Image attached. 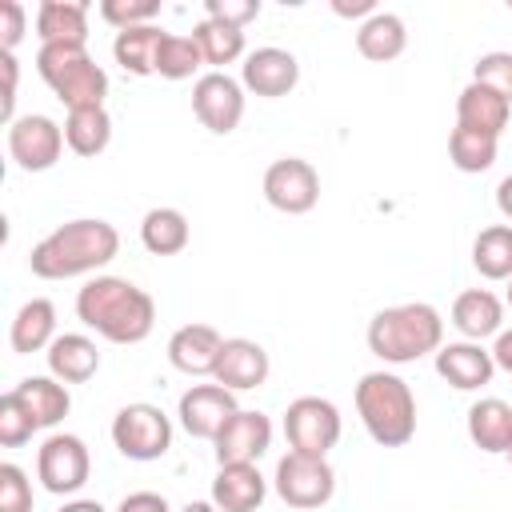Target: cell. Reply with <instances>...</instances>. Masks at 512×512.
I'll list each match as a JSON object with an SVG mask.
<instances>
[{"instance_id":"cell-1","label":"cell","mask_w":512,"mask_h":512,"mask_svg":"<svg viewBox=\"0 0 512 512\" xmlns=\"http://www.w3.org/2000/svg\"><path fill=\"white\" fill-rule=\"evenodd\" d=\"M76 316L108 344H140L156 328V300L124 276H92L76 292Z\"/></svg>"},{"instance_id":"cell-2","label":"cell","mask_w":512,"mask_h":512,"mask_svg":"<svg viewBox=\"0 0 512 512\" xmlns=\"http://www.w3.org/2000/svg\"><path fill=\"white\" fill-rule=\"evenodd\" d=\"M120 252V232L100 216H80L60 228H52L40 244L28 252V268L40 280H72L100 272Z\"/></svg>"},{"instance_id":"cell-3","label":"cell","mask_w":512,"mask_h":512,"mask_svg":"<svg viewBox=\"0 0 512 512\" xmlns=\"http://www.w3.org/2000/svg\"><path fill=\"white\" fill-rule=\"evenodd\" d=\"M440 344H444V316L424 300L380 308L368 320V352L380 356L384 364H416L420 356H436Z\"/></svg>"},{"instance_id":"cell-4","label":"cell","mask_w":512,"mask_h":512,"mask_svg":"<svg viewBox=\"0 0 512 512\" xmlns=\"http://www.w3.org/2000/svg\"><path fill=\"white\" fill-rule=\"evenodd\" d=\"M356 412L380 448H400L416 436V396L396 372H364L356 384Z\"/></svg>"},{"instance_id":"cell-5","label":"cell","mask_w":512,"mask_h":512,"mask_svg":"<svg viewBox=\"0 0 512 512\" xmlns=\"http://www.w3.org/2000/svg\"><path fill=\"white\" fill-rule=\"evenodd\" d=\"M36 72H40V80L56 92V100L68 112H76V108H104L108 72L88 56L84 44H44L36 52Z\"/></svg>"},{"instance_id":"cell-6","label":"cell","mask_w":512,"mask_h":512,"mask_svg":"<svg viewBox=\"0 0 512 512\" xmlns=\"http://www.w3.org/2000/svg\"><path fill=\"white\" fill-rule=\"evenodd\" d=\"M272 488L288 508H324L336 492V472L328 456H308V452H284L272 472Z\"/></svg>"},{"instance_id":"cell-7","label":"cell","mask_w":512,"mask_h":512,"mask_svg":"<svg viewBox=\"0 0 512 512\" xmlns=\"http://www.w3.org/2000/svg\"><path fill=\"white\" fill-rule=\"evenodd\" d=\"M112 444L128 460H140V464L160 460L172 448V420L156 404H148V400L124 404L112 416Z\"/></svg>"},{"instance_id":"cell-8","label":"cell","mask_w":512,"mask_h":512,"mask_svg":"<svg viewBox=\"0 0 512 512\" xmlns=\"http://www.w3.org/2000/svg\"><path fill=\"white\" fill-rule=\"evenodd\" d=\"M344 420L340 408L324 396H296L284 408V436L292 452H308V456H328L340 444Z\"/></svg>"},{"instance_id":"cell-9","label":"cell","mask_w":512,"mask_h":512,"mask_svg":"<svg viewBox=\"0 0 512 512\" xmlns=\"http://www.w3.org/2000/svg\"><path fill=\"white\" fill-rule=\"evenodd\" d=\"M92 476V456L88 444L72 432H52L36 448V480L52 496H76Z\"/></svg>"},{"instance_id":"cell-10","label":"cell","mask_w":512,"mask_h":512,"mask_svg":"<svg viewBox=\"0 0 512 512\" xmlns=\"http://www.w3.org/2000/svg\"><path fill=\"white\" fill-rule=\"evenodd\" d=\"M64 144V128L44 112H28L8 124V156L20 172H48L60 160Z\"/></svg>"},{"instance_id":"cell-11","label":"cell","mask_w":512,"mask_h":512,"mask_svg":"<svg viewBox=\"0 0 512 512\" xmlns=\"http://www.w3.org/2000/svg\"><path fill=\"white\" fill-rule=\"evenodd\" d=\"M264 200L284 216H304L320 204V172L300 156H280L264 172Z\"/></svg>"},{"instance_id":"cell-12","label":"cell","mask_w":512,"mask_h":512,"mask_svg":"<svg viewBox=\"0 0 512 512\" xmlns=\"http://www.w3.org/2000/svg\"><path fill=\"white\" fill-rule=\"evenodd\" d=\"M192 112L216 136L236 132L240 120H244V84L236 76H228V72L196 76V84H192Z\"/></svg>"},{"instance_id":"cell-13","label":"cell","mask_w":512,"mask_h":512,"mask_svg":"<svg viewBox=\"0 0 512 512\" xmlns=\"http://www.w3.org/2000/svg\"><path fill=\"white\" fill-rule=\"evenodd\" d=\"M240 412L236 404V392H228L224 384H192L180 404H176V416H180V428L196 440H216L220 428Z\"/></svg>"},{"instance_id":"cell-14","label":"cell","mask_w":512,"mask_h":512,"mask_svg":"<svg viewBox=\"0 0 512 512\" xmlns=\"http://www.w3.org/2000/svg\"><path fill=\"white\" fill-rule=\"evenodd\" d=\"M240 84L252 92V96H264V100H280L288 96L296 84H300V60L288 52V48H276V44H264V48H252L240 64Z\"/></svg>"},{"instance_id":"cell-15","label":"cell","mask_w":512,"mask_h":512,"mask_svg":"<svg viewBox=\"0 0 512 512\" xmlns=\"http://www.w3.org/2000/svg\"><path fill=\"white\" fill-rule=\"evenodd\" d=\"M272 448V420L256 408H240L212 440L216 464H256Z\"/></svg>"},{"instance_id":"cell-16","label":"cell","mask_w":512,"mask_h":512,"mask_svg":"<svg viewBox=\"0 0 512 512\" xmlns=\"http://www.w3.org/2000/svg\"><path fill=\"white\" fill-rule=\"evenodd\" d=\"M268 372H272V360H268L264 344H256L248 336H232L220 348L212 380L224 384L228 392H252V388H260L268 380Z\"/></svg>"},{"instance_id":"cell-17","label":"cell","mask_w":512,"mask_h":512,"mask_svg":"<svg viewBox=\"0 0 512 512\" xmlns=\"http://www.w3.org/2000/svg\"><path fill=\"white\" fill-rule=\"evenodd\" d=\"M436 376L448 380L456 392H476V388L492 384L496 364H492V352L484 344L452 340V344H440V352H436Z\"/></svg>"},{"instance_id":"cell-18","label":"cell","mask_w":512,"mask_h":512,"mask_svg":"<svg viewBox=\"0 0 512 512\" xmlns=\"http://www.w3.org/2000/svg\"><path fill=\"white\" fill-rule=\"evenodd\" d=\"M224 336L212 324H184L168 336V364L184 376H212Z\"/></svg>"},{"instance_id":"cell-19","label":"cell","mask_w":512,"mask_h":512,"mask_svg":"<svg viewBox=\"0 0 512 512\" xmlns=\"http://www.w3.org/2000/svg\"><path fill=\"white\" fill-rule=\"evenodd\" d=\"M508 120H512V100H504L500 92H492L476 80H468L460 88V96H456V124L460 128H472V132H484V136L500 140Z\"/></svg>"},{"instance_id":"cell-20","label":"cell","mask_w":512,"mask_h":512,"mask_svg":"<svg viewBox=\"0 0 512 512\" xmlns=\"http://www.w3.org/2000/svg\"><path fill=\"white\" fill-rule=\"evenodd\" d=\"M268 496V480L256 464H220L212 480V504L220 512H256Z\"/></svg>"},{"instance_id":"cell-21","label":"cell","mask_w":512,"mask_h":512,"mask_svg":"<svg viewBox=\"0 0 512 512\" xmlns=\"http://www.w3.org/2000/svg\"><path fill=\"white\" fill-rule=\"evenodd\" d=\"M452 328L464 340H488L504 328V300L488 288H468L452 300Z\"/></svg>"},{"instance_id":"cell-22","label":"cell","mask_w":512,"mask_h":512,"mask_svg":"<svg viewBox=\"0 0 512 512\" xmlns=\"http://www.w3.org/2000/svg\"><path fill=\"white\" fill-rule=\"evenodd\" d=\"M56 304L48 296H32L16 308L12 328H8V344L16 356H32V352H48V344L56 340Z\"/></svg>"},{"instance_id":"cell-23","label":"cell","mask_w":512,"mask_h":512,"mask_svg":"<svg viewBox=\"0 0 512 512\" xmlns=\"http://www.w3.org/2000/svg\"><path fill=\"white\" fill-rule=\"evenodd\" d=\"M44 356H48V376H56L60 384H84L100 372L96 340L84 332H60Z\"/></svg>"},{"instance_id":"cell-24","label":"cell","mask_w":512,"mask_h":512,"mask_svg":"<svg viewBox=\"0 0 512 512\" xmlns=\"http://www.w3.org/2000/svg\"><path fill=\"white\" fill-rule=\"evenodd\" d=\"M468 440L488 456H508L512 448V404L484 396L468 408Z\"/></svg>"},{"instance_id":"cell-25","label":"cell","mask_w":512,"mask_h":512,"mask_svg":"<svg viewBox=\"0 0 512 512\" xmlns=\"http://www.w3.org/2000/svg\"><path fill=\"white\" fill-rule=\"evenodd\" d=\"M36 36L44 44H88V4L84 0H44L36 8Z\"/></svg>"},{"instance_id":"cell-26","label":"cell","mask_w":512,"mask_h":512,"mask_svg":"<svg viewBox=\"0 0 512 512\" xmlns=\"http://www.w3.org/2000/svg\"><path fill=\"white\" fill-rule=\"evenodd\" d=\"M404 48H408V28H404V20L396 12H376V16L360 20V28H356V52L364 60L384 64V60H396Z\"/></svg>"},{"instance_id":"cell-27","label":"cell","mask_w":512,"mask_h":512,"mask_svg":"<svg viewBox=\"0 0 512 512\" xmlns=\"http://www.w3.org/2000/svg\"><path fill=\"white\" fill-rule=\"evenodd\" d=\"M16 396L24 400V408L32 412L36 428H56L68 408H72V396H68V384H60L56 376H24L16 384Z\"/></svg>"},{"instance_id":"cell-28","label":"cell","mask_w":512,"mask_h":512,"mask_svg":"<svg viewBox=\"0 0 512 512\" xmlns=\"http://www.w3.org/2000/svg\"><path fill=\"white\" fill-rule=\"evenodd\" d=\"M192 240V228H188V216L180 208H148L144 220H140V244L152 252V256H176L184 252Z\"/></svg>"},{"instance_id":"cell-29","label":"cell","mask_w":512,"mask_h":512,"mask_svg":"<svg viewBox=\"0 0 512 512\" xmlns=\"http://www.w3.org/2000/svg\"><path fill=\"white\" fill-rule=\"evenodd\" d=\"M164 28L156 24H140V28H124L112 40V56L128 76H156V52H160Z\"/></svg>"},{"instance_id":"cell-30","label":"cell","mask_w":512,"mask_h":512,"mask_svg":"<svg viewBox=\"0 0 512 512\" xmlns=\"http://www.w3.org/2000/svg\"><path fill=\"white\" fill-rule=\"evenodd\" d=\"M64 140L76 156H100L112 144V116L108 108H76L64 116Z\"/></svg>"},{"instance_id":"cell-31","label":"cell","mask_w":512,"mask_h":512,"mask_svg":"<svg viewBox=\"0 0 512 512\" xmlns=\"http://www.w3.org/2000/svg\"><path fill=\"white\" fill-rule=\"evenodd\" d=\"M472 264L484 280H512V224H488L472 240Z\"/></svg>"},{"instance_id":"cell-32","label":"cell","mask_w":512,"mask_h":512,"mask_svg":"<svg viewBox=\"0 0 512 512\" xmlns=\"http://www.w3.org/2000/svg\"><path fill=\"white\" fill-rule=\"evenodd\" d=\"M192 40L200 44L204 52V64H212V72H224V64H236L244 60V28H232V24H220V20H200L192 28Z\"/></svg>"},{"instance_id":"cell-33","label":"cell","mask_w":512,"mask_h":512,"mask_svg":"<svg viewBox=\"0 0 512 512\" xmlns=\"http://www.w3.org/2000/svg\"><path fill=\"white\" fill-rule=\"evenodd\" d=\"M496 152H500V140L496 136H484V132L460 128V124L448 136V160L460 172H488L496 164Z\"/></svg>"},{"instance_id":"cell-34","label":"cell","mask_w":512,"mask_h":512,"mask_svg":"<svg viewBox=\"0 0 512 512\" xmlns=\"http://www.w3.org/2000/svg\"><path fill=\"white\" fill-rule=\"evenodd\" d=\"M204 68V52L192 36H180V32H164L160 40V52H156V76L164 80H188Z\"/></svg>"},{"instance_id":"cell-35","label":"cell","mask_w":512,"mask_h":512,"mask_svg":"<svg viewBox=\"0 0 512 512\" xmlns=\"http://www.w3.org/2000/svg\"><path fill=\"white\" fill-rule=\"evenodd\" d=\"M32 432H40L36 420H32V412L24 408V400L16 396V388H8L0 396V444L4 448H24L32 440Z\"/></svg>"},{"instance_id":"cell-36","label":"cell","mask_w":512,"mask_h":512,"mask_svg":"<svg viewBox=\"0 0 512 512\" xmlns=\"http://www.w3.org/2000/svg\"><path fill=\"white\" fill-rule=\"evenodd\" d=\"M472 80L484 84V88H492V92H500L504 100H512V52L496 48V52L476 56V64H472Z\"/></svg>"},{"instance_id":"cell-37","label":"cell","mask_w":512,"mask_h":512,"mask_svg":"<svg viewBox=\"0 0 512 512\" xmlns=\"http://www.w3.org/2000/svg\"><path fill=\"white\" fill-rule=\"evenodd\" d=\"M100 16L124 32V28H140V24H152L160 16V4L156 0H104L100 4Z\"/></svg>"},{"instance_id":"cell-38","label":"cell","mask_w":512,"mask_h":512,"mask_svg":"<svg viewBox=\"0 0 512 512\" xmlns=\"http://www.w3.org/2000/svg\"><path fill=\"white\" fill-rule=\"evenodd\" d=\"M0 512H32V480L20 464H0Z\"/></svg>"},{"instance_id":"cell-39","label":"cell","mask_w":512,"mask_h":512,"mask_svg":"<svg viewBox=\"0 0 512 512\" xmlns=\"http://www.w3.org/2000/svg\"><path fill=\"white\" fill-rule=\"evenodd\" d=\"M204 16L220 20V24H232V28H248L260 16V0H208Z\"/></svg>"},{"instance_id":"cell-40","label":"cell","mask_w":512,"mask_h":512,"mask_svg":"<svg viewBox=\"0 0 512 512\" xmlns=\"http://www.w3.org/2000/svg\"><path fill=\"white\" fill-rule=\"evenodd\" d=\"M24 4L20 0H0V52H16V44L24 40Z\"/></svg>"},{"instance_id":"cell-41","label":"cell","mask_w":512,"mask_h":512,"mask_svg":"<svg viewBox=\"0 0 512 512\" xmlns=\"http://www.w3.org/2000/svg\"><path fill=\"white\" fill-rule=\"evenodd\" d=\"M116 512H172V508H168V500L160 492H128L116 504Z\"/></svg>"},{"instance_id":"cell-42","label":"cell","mask_w":512,"mask_h":512,"mask_svg":"<svg viewBox=\"0 0 512 512\" xmlns=\"http://www.w3.org/2000/svg\"><path fill=\"white\" fill-rule=\"evenodd\" d=\"M488 352H492V364H496V368L512 372V328H500V332H496V344H492Z\"/></svg>"},{"instance_id":"cell-43","label":"cell","mask_w":512,"mask_h":512,"mask_svg":"<svg viewBox=\"0 0 512 512\" xmlns=\"http://www.w3.org/2000/svg\"><path fill=\"white\" fill-rule=\"evenodd\" d=\"M332 12H336V16H348V20H352V16H364V20H368V16H376L380 8H376L372 0H332Z\"/></svg>"},{"instance_id":"cell-44","label":"cell","mask_w":512,"mask_h":512,"mask_svg":"<svg viewBox=\"0 0 512 512\" xmlns=\"http://www.w3.org/2000/svg\"><path fill=\"white\" fill-rule=\"evenodd\" d=\"M496 208H500V216H504V220H512V172L496 184Z\"/></svg>"},{"instance_id":"cell-45","label":"cell","mask_w":512,"mask_h":512,"mask_svg":"<svg viewBox=\"0 0 512 512\" xmlns=\"http://www.w3.org/2000/svg\"><path fill=\"white\" fill-rule=\"evenodd\" d=\"M60 512H108V508H104L100 500H80V496H76V500H68Z\"/></svg>"},{"instance_id":"cell-46","label":"cell","mask_w":512,"mask_h":512,"mask_svg":"<svg viewBox=\"0 0 512 512\" xmlns=\"http://www.w3.org/2000/svg\"><path fill=\"white\" fill-rule=\"evenodd\" d=\"M180 512H220V508H216L212 500H188V504H184Z\"/></svg>"},{"instance_id":"cell-47","label":"cell","mask_w":512,"mask_h":512,"mask_svg":"<svg viewBox=\"0 0 512 512\" xmlns=\"http://www.w3.org/2000/svg\"><path fill=\"white\" fill-rule=\"evenodd\" d=\"M504 304L512 308V280H508V292H504Z\"/></svg>"},{"instance_id":"cell-48","label":"cell","mask_w":512,"mask_h":512,"mask_svg":"<svg viewBox=\"0 0 512 512\" xmlns=\"http://www.w3.org/2000/svg\"><path fill=\"white\" fill-rule=\"evenodd\" d=\"M508 460H512V448H508Z\"/></svg>"}]
</instances>
